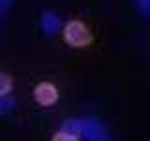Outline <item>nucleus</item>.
I'll use <instances>...</instances> for the list:
<instances>
[{"label": "nucleus", "mask_w": 150, "mask_h": 141, "mask_svg": "<svg viewBox=\"0 0 150 141\" xmlns=\"http://www.w3.org/2000/svg\"><path fill=\"white\" fill-rule=\"evenodd\" d=\"M62 38L73 49H84V47L92 45V41H94L90 28L84 25L81 19H71V21L66 23L62 28Z\"/></svg>", "instance_id": "obj_1"}, {"label": "nucleus", "mask_w": 150, "mask_h": 141, "mask_svg": "<svg viewBox=\"0 0 150 141\" xmlns=\"http://www.w3.org/2000/svg\"><path fill=\"white\" fill-rule=\"evenodd\" d=\"M81 137H84L86 141H112L101 120L96 117L81 119Z\"/></svg>", "instance_id": "obj_2"}, {"label": "nucleus", "mask_w": 150, "mask_h": 141, "mask_svg": "<svg viewBox=\"0 0 150 141\" xmlns=\"http://www.w3.org/2000/svg\"><path fill=\"white\" fill-rule=\"evenodd\" d=\"M34 100L43 107H51L58 102V88L51 81H41L34 87Z\"/></svg>", "instance_id": "obj_3"}, {"label": "nucleus", "mask_w": 150, "mask_h": 141, "mask_svg": "<svg viewBox=\"0 0 150 141\" xmlns=\"http://www.w3.org/2000/svg\"><path fill=\"white\" fill-rule=\"evenodd\" d=\"M40 21H41V30H43L45 36H54L62 28V19L54 11H43Z\"/></svg>", "instance_id": "obj_4"}, {"label": "nucleus", "mask_w": 150, "mask_h": 141, "mask_svg": "<svg viewBox=\"0 0 150 141\" xmlns=\"http://www.w3.org/2000/svg\"><path fill=\"white\" fill-rule=\"evenodd\" d=\"M11 88H13V81H11V77H9L8 73L0 72V98L8 96V94L11 92Z\"/></svg>", "instance_id": "obj_5"}, {"label": "nucleus", "mask_w": 150, "mask_h": 141, "mask_svg": "<svg viewBox=\"0 0 150 141\" xmlns=\"http://www.w3.org/2000/svg\"><path fill=\"white\" fill-rule=\"evenodd\" d=\"M15 107H17V102L13 98H9V96L0 98V115H9Z\"/></svg>", "instance_id": "obj_6"}, {"label": "nucleus", "mask_w": 150, "mask_h": 141, "mask_svg": "<svg viewBox=\"0 0 150 141\" xmlns=\"http://www.w3.org/2000/svg\"><path fill=\"white\" fill-rule=\"evenodd\" d=\"M81 137L75 134H69V132H64V130H58L56 134L51 137V141H79Z\"/></svg>", "instance_id": "obj_7"}, {"label": "nucleus", "mask_w": 150, "mask_h": 141, "mask_svg": "<svg viewBox=\"0 0 150 141\" xmlns=\"http://www.w3.org/2000/svg\"><path fill=\"white\" fill-rule=\"evenodd\" d=\"M135 4H137L141 13H144L146 17H150V0H135Z\"/></svg>", "instance_id": "obj_8"}, {"label": "nucleus", "mask_w": 150, "mask_h": 141, "mask_svg": "<svg viewBox=\"0 0 150 141\" xmlns=\"http://www.w3.org/2000/svg\"><path fill=\"white\" fill-rule=\"evenodd\" d=\"M13 0H0V11H4V9H8L9 6H11Z\"/></svg>", "instance_id": "obj_9"}]
</instances>
